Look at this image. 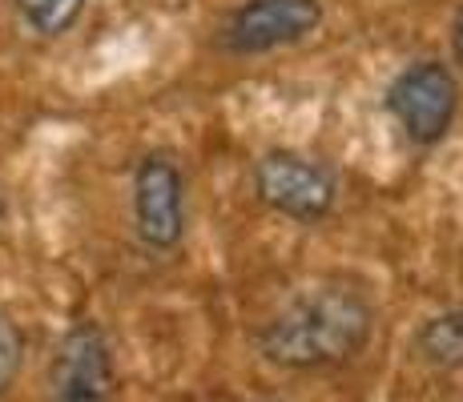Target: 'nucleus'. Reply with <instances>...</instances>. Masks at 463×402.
Returning a JSON list of instances; mask_svg holds the SVG:
<instances>
[{
	"label": "nucleus",
	"mask_w": 463,
	"mask_h": 402,
	"mask_svg": "<svg viewBox=\"0 0 463 402\" xmlns=\"http://www.w3.org/2000/svg\"><path fill=\"white\" fill-rule=\"evenodd\" d=\"M379 310L346 282H318L282 302L258 326V359L282 374H331L354 366L375 342Z\"/></svg>",
	"instance_id": "1"
},
{
	"label": "nucleus",
	"mask_w": 463,
	"mask_h": 402,
	"mask_svg": "<svg viewBox=\"0 0 463 402\" xmlns=\"http://www.w3.org/2000/svg\"><path fill=\"white\" fill-rule=\"evenodd\" d=\"M463 89L459 77L448 61L439 57H420L407 69H399L391 77L383 105L387 117L395 121V129L403 133L407 145L415 149H435L439 141H448V133L456 129Z\"/></svg>",
	"instance_id": "2"
},
{
	"label": "nucleus",
	"mask_w": 463,
	"mask_h": 402,
	"mask_svg": "<svg viewBox=\"0 0 463 402\" xmlns=\"http://www.w3.org/2000/svg\"><path fill=\"white\" fill-rule=\"evenodd\" d=\"M250 190L270 213L295 221V226H318L338 205V177L331 165L290 145L262 149L250 165Z\"/></svg>",
	"instance_id": "3"
},
{
	"label": "nucleus",
	"mask_w": 463,
	"mask_h": 402,
	"mask_svg": "<svg viewBox=\"0 0 463 402\" xmlns=\"http://www.w3.org/2000/svg\"><path fill=\"white\" fill-rule=\"evenodd\" d=\"M129 218L149 254H174L190 234V177L169 149L137 157L129 177Z\"/></svg>",
	"instance_id": "4"
},
{
	"label": "nucleus",
	"mask_w": 463,
	"mask_h": 402,
	"mask_svg": "<svg viewBox=\"0 0 463 402\" xmlns=\"http://www.w3.org/2000/svg\"><path fill=\"white\" fill-rule=\"evenodd\" d=\"M326 21L323 0H242L218 24V52L234 61L270 57L310 41Z\"/></svg>",
	"instance_id": "5"
},
{
	"label": "nucleus",
	"mask_w": 463,
	"mask_h": 402,
	"mask_svg": "<svg viewBox=\"0 0 463 402\" xmlns=\"http://www.w3.org/2000/svg\"><path fill=\"white\" fill-rule=\"evenodd\" d=\"M118 354L101 322L81 318L61 334L49 359L44 402H118Z\"/></svg>",
	"instance_id": "6"
},
{
	"label": "nucleus",
	"mask_w": 463,
	"mask_h": 402,
	"mask_svg": "<svg viewBox=\"0 0 463 402\" xmlns=\"http://www.w3.org/2000/svg\"><path fill=\"white\" fill-rule=\"evenodd\" d=\"M415 354L443 374L463 370V306H448L415 326Z\"/></svg>",
	"instance_id": "7"
},
{
	"label": "nucleus",
	"mask_w": 463,
	"mask_h": 402,
	"mask_svg": "<svg viewBox=\"0 0 463 402\" xmlns=\"http://www.w3.org/2000/svg\"><path fill=\"white\" fill-rule=\"evenodd\" d=\"M21 24L41 41H61L65 33L77 29L85 16L89 0H13Z\"/></svg>",
	"instance_id": "8"
},
{
	"label": "nucleus",
	"mask_w": 463,
	"mask_h": 402,
	"mask_svg": "<svg viewBox=\"0 0 463 402\" xmlns=\"http://www.w3.org/2000/svg\"><path fill=\"white\" fill-rule=\"evenodd\" d=\"M21 366H24V334H21V326L13 322V314L0 310V398L16 387Z\"/></svg>",
	"instance_id": "9"
},
{
	"label": "nucleus",
	"mask_w": 463,
	"mask_h": 402,
	"mask_svg": "<svg viewBox=\"0 0 463 402\" xmlns=\"http://www.w3.org/2000/svg\"><path fill=\"white\" fill-rule=\"evenodd\" d=\"M448 44H451V61L463 69V0L459 8L451 13V24H448Z\"/></svg>",
	"instance_id": "10"
},
{
	"label": "nucleus",
	"mask_w": 463,
	"mask_h": 402,
	"mask_svg": "<svg viewBox=\"0 0 463 402\" xmlns=\"http://www.w3.org/2000/svg\"><path fill=\"white\" fill-rule=\"evenodd\" d=\"M0 213H5V201H0Z\"/></svg>",
	"instance_id": "11"
}]
</instances>
